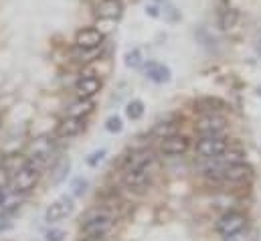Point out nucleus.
<instances>
[{
    "instance_id": "28",
    "label": "nucleus",
    "mask_w": 261,
    "mask_h": 241,
    "mask_svg": "<svg viewBox=\"0 0 261 241\" xmlns=\"http://www.w3.org/2000/svg\"><path fill=\"white\" fill-rule=\"evenodd\" d=\"M71 186H73V195L81 197V195L85 192V188H87V181H83V179H75Z\"/></svg>"
},
{
    "instance_id": "6",
    "label": "nucleus",
    "mask_w": 261,
    "mask_h": 241,
    "mask_svg": "<svg viewBox=\"0 0 261 241\" xmlns=\"http://www.w3.org/2000/svg\"><path fill=\"white\" fill-rule=\"evenodd\" d=\"M73 209H75L73 199L63 195V197H59L57 201H53V203L49 205V209L45 211V219H47L49 223H59V221H63L65 217H69V215L73 213Z\"/></svg>"
},
{
    "instance_id": "11",
    "label": "nucleus",
    "mask_w": 261,
    "mask_h": 241,
    "mask_svg": "<svg viewBox=\"0 0 261 241\" xmlns=\"http://www.w3.org/2000/svg\"><path fill=\"white\" fill-rule=\"evenodd\" d=\"M144 73L150 81L154 83H168L172 79V73L170 69L164 65V63H158V61H150L146 67H144Z\"/></svg>"
},
{
    "instance_id": "23",
    "label": "nucleus",
    "mask_w": 261,
    "mask_h": 241,
    "mask_svg": "<svg viewBox=\"0 0 261 241\" xmlns=\"http://www.w3.org/2000/svg\"><path fill=\"white\" fill-rule=\"evenodd\" d=\"M122 128H124V124H122V120H120L118 116H110V118L106 120V130L112 132V134L122 132Z\"/></svg>"
},
{
    "instance_id": "22",
    "label": "nucleus",
    "mask_w": 261,
    "mask_h": 241,
    "mask_svg": "<svg viewBox=\"0 0 261 241\" xmlns=\"http://www.w3.org/2000/svg\"><path fill=\"white\" fill-rule=\"evenodd\" d=\"M142 51L140 49H132V51H128L126 53V65L128 67H132V69H136V67H140L142 65Z\"/></svg>"
},
{
    "instance_id": "16",
    "label": "nucleus",
    "mask_w": 261,
    "mask_h": 241,
    "mask_svg": "<svg viewBox=\"0 0 261 241\" xmlns=\"http://www.w3.org/2000/svg\"><path fill=\"white\" fill-rule=\"evenodd\" d=\"M124 182L134 190H142L150 182V168H138V171H128L124 173Z\"/></svg>"
},
{
    "instance_id": "4",
    "label": "nucleus",
    "mask_w": 261,
    "mask_h": 241,
    "mask_svg": "<svg viewBox=\"0 0 261 241\" xmlns=\"http://www.w3.org/2000/svg\"><path fill=\"white\" fill-rule=\"evenodd\" d=\"M229 144L225 138L221 136H202L196 144V152L198 156L206 158V160H215V158H221L225 152H227Z\"/></svg>"
},
{
    "instance_id": "21",
    "label": "nucleus",
    "mask_w": 261,
    "mask_h": 241,
    "mask_svg": "<svg viewBox=\"0 0 261 241\" xmlns=\"http://www.w3.org/2000/svg\"><path fill=\"white\" fill-rule=\"evenodd\" d=\"M126 116H128L130 120H140V118L144 116V104H142L140 100L130 102V104L126 106Z\"/></svg>"
},
{
    "instance_id": "8",
    "label": "nucleus",
    "mask_w": 261,
    "mask_h": 241,
    "mask_svg": "<svg viewBox=\"0 0 261 241\" xmlns=\"http://www.w3.org/2000/svg\"><path fill=\"white\" fill-rule=\"evenodd\" d=\"M225 126H227L225 118H221L217 114H206L196 122V132L200 136H221Z\"/></svg>"
},
{
    "instance_id": "20",
    "label": "nucleus",
    "mask_w": 261,
    "mask_h": 241,
    "mask_svg": "<svg viewBox=\"0 0 261 241\" xmlns=\"http://www.w3.org/2000/svg\"><path fill=\"white\" fill-rule=\"evenodd\" d=\"M172 134H176V124H172V122H168V124H158V126L152 130V136H158L160 140H164V138H168V136H172Z\"/></svg>"
},
{
    "instance_id": "17",
    "label": "nucleus",
    "mask_w": 261,
    "mask_h": 241,
    "mask_svg": "<svg viewBox=\"0 0 261 241\" xmlns=\"http://www.w3.org/2000/svg\"><path fill=\"white\" fill-rule=\"evenodd\" d=\"M93 110H95V104H93L91 100H81V98H79L75 104H71V106H69V116L85 118V116H89Z\"/></svg>"
},
{
    "instance_id": "10",
    "label": "nucleus",
    "mask_w": 261,
    "mask_h": 241,
    "mask_svg": "<svg viewBox=\"0 0 261 241\" xmlns=\"http://www.w3.org/2000/svg\"><path fill=\"white\" fill-rule=\"evenodd\" d=\"M99 89H101V81L95 75H83L75 83V93L81 100H91Z\"/></svg>"
},
{
    "instance_id": "35",
    "label": "nucleus",
    "mask_w": 261,
    "mask_h": 241,
    "mask_svg": "<svg viewBox=\"0 0 261 241\" xmlns=\"http://www.w3.org/2000/svg\"><path fill=\"white\" fill-rule=\"evenodd\" d=\"M0 190H2V188H0Z\"/></svg>"
},
{
    "instance_id": "9",
    "label": "nucleus",
    "mask_w": 261,
    "mask_h": 241,
    "mask_svg": "<svg viewBox=\"0 0 261 241\" xmlns=\"http://www.w3.org/2000/svg\"><path fill=\"white\" fill-rule=\"evenodd\" d=\"M189 148H191L189 138H187V136H180V134H172V136L164 138L162 144H160V150H162V154H166V156H180V154H185Z\"/></svg>"
},
{
    "instance_id": "19",
    "label": "nucleus",
    "mask_w": 261,
    "mask_h": 241,
    "mask_svg": "<svg viewBox=\"0 0 261 241\" xmlns=\"http://www.w3.org/2000/svg\"><path fill=\"white\" fill-rule=\"evenodd\" d=\"M198 108H200V110H206L208 114H213V112H217V110H223V108H225V102L219 100V98H204V100L198 102Z\"/></svg>"
},
{
    "instance_id": "27",
    "label": "nucleus",
    "mask_w": 261,
    "mask_h": 241,
    "mask_svg": "<svg viewBox=\"0 0 261 241\" xmlns=\"http://www.w3.org/2000/svg\"><path fill=\"white\" fill-rule=\"evenodd\" d=\"M65 239V231L63 229H49L45 233V241H63Z\"/></svg>"
},
{
    "instance_id": "31",
    "label": "nucleus",
    "mask_w": 261,
    "mask_h": 241,
    "mask_svg": "<svg viewBox=\"0 0 261 241\" xmlns=\"http://www.w3.org/2000/svg\"><path fill=\"white\" fill-rule=\"evenodd\" d=\"M146 14H150L152 18H158V16H160L158 6H156V4H148V6H146Z\"/></svg>"
},
{
    "instance_id": "3",
    "label": "nucleus",
    "mask_w": 261,
    "mask_h": 241,
    "mask_svg": "<svg viewBox=\"0 0 261 241\" xmlns=\"http://www.w3.org/2000/svg\"><path fill=\"white\" fill-rule=\"evenodd\" d=\"M53 152H55V138L45 134V136H39V138H35L31 142V148H29V156L27 158L41 168V166H45L51 160Z\"/></svg>"
},
{
    "instance_id": "26",
    "label": "nucleus",
    "mask_w": 261,
    "mask_h": 241,
    "mask_svg": "<svg viewBox=\"0 0 261 241\" xmlns=\"http://www.w3.org/2000/svg\"><path fill=\"white\" fill-rule=\"evenodd\" d=\"M164 16L170 20V22H174V20H178L180 18V14H178V10L168 2V0H164Z\"/></svg>"
},
{
    "instance_id": "13",
    "label": "nucleus",
    "mask_w": 261,
    "mask_h": 241,
    "mask_svg": "<svg viewBox=\"0 0 261 241\" xmlns=\"http://www.w3.org/2000/svg\"><path fill=\"white\" fill-rule=\"evenodd\" d=\"M83 128H85V118L67 116L65 120L57 126V136H59V138H73V136L81 134Z\"/></svg>"
},
{
    "instance_id": "24",
    "label": "nucleus",
    "mask_w": 261,
    "mask_h": 241,
    "mask_svg": "<svg viewBox=\"0 0 261 241\" xmlns=\"http://www.w3.org/2000/svg\"><path fill=\"white\" fill-rule=\"evenodd\" d=\"M95 53H97V49H79L77 47L75 57H77V61H81V63H87V61H91L95 57Z\"/></svg>"
},
{
    "instance_id": "7",
    "label": "nucleus",
    "mask_w": 261,
    "mask_h": 241,
    "mask_svg": "<svg viewBox=\"0 0 261 241\" xmlns=\"http://www.w3.org/2000/svg\"><path fill=\"white\" fill-rule=\"evenodd\" d=\"M101 45H103V33L99 29L87 27V29L77 31L75 35V47L79 49H99Z\"/></svg>"
},
{
    "instance_id": "15",
    "label": "nucleus",
    "mask_w": 261,
    "mask_h": 241,
    "mask_svg": "<svg viewBox=\"0 0 261 241\" xmlns=\"http://www.w3.org/2000/svg\"><path fill=\"white\" fill-rule=\"evenodd\" d=\"M124 14V4L122 0H103L97 6V16L106 20H118Z\"/></svg>"
},
{
    "instance_id": "29",
    "label": "nucleus",
    "mask_w": 261,
    "mask_h": 241,
    "mask_svg": "<svg viewBox=\"0 0 261 241\" xmlns=\"http://www.w3.org/2000/svg\"><path fill=\"white\" fill-rule=\"evenodd\" d=\"M225 241H251V237L245 233V229L243 231H239V233H233V235H229V237H225Z\"/></svg>"
},
{
    "instance_id": "32",
    "label": "nucleus",
    "mask_w": 261,
    "mask_h": 241,
    "mask_svg": "<svg viewBox=\"0 0 261 241\" xmlns=\"http://www.w3.org/2000/svg\"><path fill=\"white\" fill-rule=\"evenodd\" d=\"M253 47H255V53L261 57V33L255 35V41H253Z\"/></svg>"
},
{
    "instance_id": "12",
    "label": "nucleus",
    "mask_w": 261,
    "mask_h": 241,
    "mask_svg": "<svg viewBox=\"0 0 261 241\" xmlns=\"http://www.w3.org/2000/svg\"><path fill=\"white\" fill-rule=\"evenodd\" d=\"M152 162H154V156H152L150 150H136V152H132L130 156H128V160L124 164V173L138 171V168H150Z\"/></svg>"
},
{
    "instance_id": "34",
    "label": "nucleus",
    "mask_w": 261,
    "mask_h": 241,
    "mask_svg": "<svg viewBox=\"0 0 261 241\" xmlns=\"http://www.w3.org/2000/svg\"><path fill=\"white\" fill-rule=\"evenodd\" d=\"M257 95H259V98H261V85H259V87H257Z\"/></svg>"
},
{
    "instance_id": "30",
    "label": "nucleus",
    "mask_w": 261,
    "mask_h": 241,
    "mask_svg": "<svg viewBox=\"0 0 261 241\" xmlns=\"http://www.w3.org/2000/svg\"><path fill=\"white\" fill-rule=\"evenodd\" d=\"M65 171H69V160H63V162H61V168L57 171L59 175L55 177V182H61V181H63V177H65Z\"/></svg>"
},
{
    "instance_id": "33",
    "label": "nucleus",
    "mask_w": 261,
    "mask_h": 241,
    "mask_svg": "<svg viewBox=\"0 0 261 241\" xmlns=\"http://www.w3.org/2000/svg\"><path fill=\"white\" fill-rule=\"evenodd\" d=\"M81 241H103V239H97V237H85V239H81Z\"/></svg>"
},
{
    "instance_id": "25",
    "label": "nucleus",
    "mask_w": 261,
    "mask_h": 241,
    "mask_svg": "<svg viewBox=\"0 0 261 241\" xmlns=\"http://www.w3.org/2000/svg\"><path fill=\"white\" fill-rule=\"evenodd\" d=\"M106 154H108V150L106 148H101V150H95V152H91L89 156H87V164L89 166H97L103 158H106Z\"/></svg>"
},
{
    "instance_id": "1",
    "label": "nucleus",
    "mask_w": 261,
    "mask_h": 241,
    "mask_svg": "<svg viewBox=\"0 0 261 241\" xmlns=\"http://www.w3.org/2000/svg\"><path fill=\"white\" fill-rule=\"evenodd\" d=\"M114 225V219L112 215L103 213V211H95V213H89L85 217V221L81 223V233L85 237H97V239H103L110 229Z\"/></svg>"
},
{
    "instance_id": "5",
    "label": "nucleus",
    "mask_w": 261,
    "mask_h": 241,
    "mask_svg": "<svg viewBox=\"0 0 261 241\" xmlns=\"http://www.w3.org/2000/svg\"><path fill=\"white\" fill-rule=\"evenodd\" d=\"M247 227V217L243 213H237V211H231V213H225L219 221H217V231L223 235V237H229L233 233H239Z\"/></svg>"
},
{
    "instance_id": "14",
    "label": "nucleus",
    "mask_w": 261,
    "mask_h": 241,
    "mask_svg": "<svg viewBox=\"0 0 261 241\" xmlns=\"http://www.w3.org/2000/svg\"><path fill=\"white\" fill-rule=\"evenodd\" d=\"M251 173H253V171H251L249 164H245V162H235V164L225 166L223 177H225V181L243 182V181H247V179H251Z\"/></svg>"
},
{
    "instance_id": "2",
    "label": "nucleus",
    "mask_w": 261,
    "mask_h": 241,
    "mask_svg": "<svg viewBox=\"0 0 261 241\" xmlns=\"http://www.w3.org/2000/svg\"><path fill=\"white\" fill-rule=\"evenodd\" d=\"M37 182H39V166L29 160L14 175H10V190L16 195H24V192L33 190Z\"/></svg>"
},
{
    "instance_id": "18",
    "label": "nucleus",
    "mask_w": 261,
    "mask_h": 241,
    "mask_svg": "<svg viewBox=\"0 0 261 241\" xmlns=\"http://www.w3.org/2000/svg\"><path fill=\"white\" fill-rule=\"evenodd\" d=\"M235 22H237V10H233V8H225V10L219 12V27H221L223 31L233 29Z\"/></svg>"
}]
</instances>
